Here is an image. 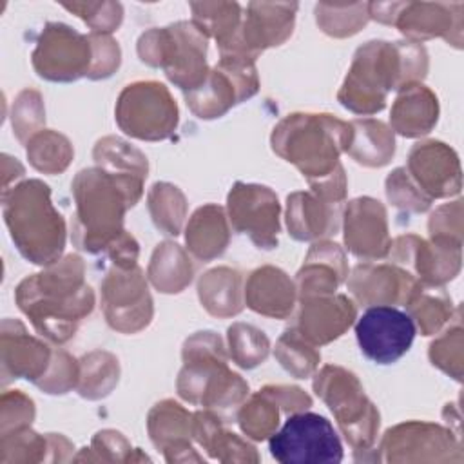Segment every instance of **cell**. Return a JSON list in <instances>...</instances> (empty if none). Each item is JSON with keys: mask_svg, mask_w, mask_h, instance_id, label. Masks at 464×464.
Listing matches in <instances>:
<instances>
[{"mask_svg": "<svg viewBox=\"0 0 464 464\" xmlns=\"http://www.w3.org/2000/svg\"><path fill=\"white\" fill-rule=\"evenodd\" d=\"M143 179L85 169L72 181L74 243L92 254L107 250L118 268L136 266L138 243L123 230V212L141 196Z\"/></svg>", "mask_w": 464, "mask_h": 464, "instance_id": "cell-1", "label": "cell"}, {"mask_svg": "<svg viewBox=\"0 0 464 464\" xmlns=\"http://www.w3.org/2000/svg\"><path fill=\"white\" fill-rule=\"evenodd\" d=\"M16 303L42 335L63 343L91 314L94 294L83 281L82 259L67 256L47 272L25 277L16 288Z\"/></svg>", "mask_w": 464, "mask_h": 464, "instance_id": "cell-2", "label": "cell"}, {"mask_svg": "<svg viewBox=\"0 0 464 464\" xmlns=\"http://www.w3.org/2000/svg\"><path fill=\"white\" fill-rule=\"evenodd\" d=\"M426 67V51L415 44L368 42L353 56L339 102L357 114H373L384 109L388 91L415 83Z\"/></svg>", "mask_w": 464, "mask_h": 464, "instance_id": "cell-3", "label": "cell"}, {"mask_svg": "<svg viewBox=\"0 0 464 464\" xmlns=\"http://www.w3.org/2000/svg\"><path fill=\"white\" fill-rule=\"evenodd\" d=\"M352 125L330 114H288L272 134L274 150L292 161L310 185L332 176L339 167V154L348 150Z\"/></svg>", "mask_w": 464, "mask_h": 464, "instance_id": "cell-4", "label": "cell"}, {"mask_svg": "<svg viewBox=\"0 0 464 464\" xmlns=\"http://www.w3.org/2000/svg\"><path fill=\"white\" fill-rule=\"evenodd\" d=\"M49 187L29 179L4 190V218L20 254L34 265H53L63 252L65 223L49 199Z\"/></svg>", "mask_w": 464, "mask_h": 464, "instance_id": "cell-5", "label": "cell"}, {"mask_svg": "<svg viewBox=\"0 0 464 464\" xmlns=\"http://www.w3.org/2000/svg\"><path fill=\"white\" fill-rule=\"evenodd\" d=\"M183 361L178 392L185 401L225 411L246 395L248 384L227 370L221 339L212 332H198L187 339Z\"/></svg>", "mask_w": 464, "mask_h": 464, "instance_id": "cell-6", "label": "cell"}, {"mask_svg": "<svg viewBox=\"0 0 464 464\" xmlns=\"http://www.w3.org/2000/svg\"><path fill=\"white\" fill-rule=\"evenodd\" d=\"M141 62L163 67L165 74L185 92L198 89L208 76L205 54L207 38L196 24L179 22L140 38Z\"/></svg>", "mask_w": 464, "mask_h": 464, "instance_id": "cell-7", "label": "cell"}, {"mask_svg": "<svg viewBox=\"0 0 464 464\" xmlns=\"http://www.w3.org/2000/svg\"><path fill=\"white\" fill-rule=\"evenodd\" d=\"M353 451H368L377 439L379 411L366 399L357 377L339 366H324L314 381Z\"/></svg>", "mask_w": 464, "mask_h": 464, "instance_id": "cell-8", "label": "cell"}, {"mask_svg": "<svg viewBox=\"0 0 464 464\" xmlns=\"http://www.w3.org/2000/svg\"><path fill=\"white\" fill-rule=\"evenodd\" d=\"M270 455L281 464H337L343 446L332 422L319 413L297 411L268 439Z\"/></svg>", "mask_w": 464, "mask_h": 464, "instance_id": "cell-9", "label": "cell"}, {"mask_svg": "<svg viewBox=\"0 0 464 464\" xmlns=\"http://www.w3.org/2000/svg\"><path fill=\"white\" fill-rule=\"evenodd\" d=\"M116 121L138 140H165L178 125V107L167 87L158 82L127 85L116 103Z\"/></svg>", "mask_w": 464, "mask_h": 464, "instance_id": "cell-10", "label": "cell"}, {"mask_svg": "<svg viewBox=\"0 0 464 464\" xmlns=\"http://www.w3.org/2000/svg\"><path fill=\"white\" fill-rule=\"evenodd\" d=\"M94 49L91 36H82L63 24H47L33 53V67L42 78L72 82L91 74Z\"/></svg>", "mask_w": 464, "mask_h": 464, "instance_id": "cell-11", "label": "cell"}, {"mask_svg": "<svg viewBox=\"0 0 464 464\" xmlns=\"http://www.w3.org/2000/svg\"><path fill=\"white\" fill-rule=\"evenodd\" d=\"M459 437L446 428L430 422H404L390 428L381 442L384 462H442L462 460Z\"/></svg>", "mask_w": 464, "mask_h": 464, "instance_id": "cell-12", "label": "cell"}, {"mask_svg": "<svg viewBox=\"0 0 464 464\" xmlns=\"http://www.w3.org/2000/svg\"><path fill=\"white\" fill-rule=\"evenodd\" d=\"M355 337L361 352L377 364H392L401 359L415 337V323L410 314L392 306L375 304L355 323Z\"/></svg>", "mask_w": 464, "mask_h": 464, "instance_id": "cell-13", "label": "cell"}, {"mask_svg": "<svg viewBox=\"0 0 464 464\" xmlns=\"http://www.w3.org/2000/svg\"><path fill=\"white\" fill-rule=\"evenodd\" d=\"M102 303L107 323L125 334L141 330L152 317V299L138 266L111 270L102 283Z\"/></svg>", "mask_w": 464, "mask_h": 464, "instance_id": "cell-14", "label": "cell"}, {"mask_svg": "<svg viewBox=\"0 0 464 464\" xmlns=\"http://www.w3.org/2000/svg\"><path fill=\"white\" fill-rule=\"evenodd\" d=\"M228 214L234 230L248 234L259 248L277 246L279 201L268 187L237 181L228 194Z\"/></svg>", "mask_w": 464, "mask_h": 464, "instance_id": "cell-15", "label": "cell"}, {"mask_svg": "<svg viewBox=\"0 0 464 464\" xmlns=\"http://www.w3.org/2000/svg\"><path fill=\"white\" fill-rule=\"evenodd\" d=\"M353 297L364 306L408 304L422 288L413 276L390 265H357L348 279Z\"/></svg>", "mask_w": 464, "mask_h": 464, "instance_id": "cell-16", "label": "cell"}, {"mask_svg": "<svg viewBox=\"0 0 464 464\" xmlns=\"http://www.w3.org/2000/svg\"><path fill=\"white\" fill-rule=\"evenodd\" d=\"M408 169L419 190L433 199L457 194L460 190V169L455 152L440 141L419 143L411 149Z\"/></svg>", "mask_w": 464, "mask_h": 464, "instance_id": "cell-17", "label": "cell"}, {"mask_svg": "<svg viewBox=\"0 0 464 464\" xmlns=\"http://www.w3.org/2000/svg\"><path fill=\"white\" fill-rule=\"evenodd\" d=\"M344 243L348 250L364 259H377L388 254L390 239L384 207L372 198L350 201L344 214Z\"/></svg>", "mask_w": 464, "mask_h": 464, "instance_id": "cell-18", "label": "cell"}, {"mask_svg": "<svg viewBox=\"0 0 464 464\" xmlns=\"http://www.w3.org/2000/svg\"><path fill=\"white\" fill-rule=\"evenodd\" d=\"M295 330L308 343L324 344L339 337L355 319V306L344 295H317L301 299Z\"/></svg>", "mask_w": 464, "mask_h": 464, "instance_id": "cell-19", "label": "cell"}, {"mask_svg": "<svg viewBox=\"0 0 464 464\" xmlns=\"http://www.w3.org/2000/svg\"><path fill=\"white\" fill-rule=\"evenodd\" d=\"M192 415L174 401L158 402L149 413V435L167 462L198 460L203 457L190 448Z\"/></svg>", "mask_w": 464, "mask_h": 464, "instance_id": "cell-20", "label": "cell"}, {"mask_svg": "<svg viewBox=\"0 0 464 464\" xmlns=\"http://www.w3.org/2000/svg\"><path fill=\"white\" fill-rule=\"evenodd\" d=\"M286 223L299 241L330 236L339 225V203L319 192H294L286 199Z\"/></svg>", "mask_w": 464, "mask_h": 464, "instance_id": "cell-21", "label": "cell"}, {"mask_svg": "<svg viewBox=\"0 0 464 464\" xmlns=\"http://www.w3.org/2000/svg\"><path fill=\"white\" fill-rule=\"evenodd\" d=\"M13 324L14 332H9L5 324L2 330L4 372L9 370L14 377H25L38 384L53 362L51 352L44 343L29 337L18 321Z\"/></svg>", "mask_w": 464, "mask_h": 464, "instance_id": "cell-22", "label": "cell"}, {"mask_svg": "<svg viewBox=\"0 0 464 464\" xmlns=\"http://www.w3.org/2000/svg\"><path fill=\"white\" fill-rule=\"evenodd\" d=\"M245 295L254 312L285 319L294 308L295 288L283 270L263 266L250 274Z\"/></svg>", "mask_w": 464, "mask_h": 464, "instance_id": "cell-23", "label": "cell"}, {"mask_svg": "<svg viewBox=\"0 0 464 464\" xmlns=\"http://www.w3.org/2000/svg\"><path fill=\"white\" fill-rule=\"evenodd\" d=\"M192 439L216 460L221 462H257L256 448L241 440L236 433L223 430L221 419L208 411L192 415Z\"/></svg>", "mask_w": 464, "mask_h": 464, "instance_id": "cell-24", "label": "cell"}, {"mask_svg": "<svg viewBox=\"0 0 464 464\" xmlns=\"http://www.w3.org/2000/svg\"><path fill=\"white\" fill-rule=\"evenodd\" d=\"M437 114L439 105L433 92L415 82L401 89L392 109V125L399 134L415 138L430 132Z\"/></svg>", "mask_w": 464, "mask_h": 464, "instance_id": "cell-25", "label": "cell"}, {"mask_svg": "<svg viewBox=\"0 0 464 464\" xmlns=\"http://www.w3.org/2000/svg\"><path fill=\"white\" fill-rule=\"evenodd\" d=\"M187 246L198 259H212L223 254L228 243V227L221 207L205 205L194 212L187 225Z\"/></svg>", "mask_w": 464, "mask_h": 464, "instance_id": "cell-26", "label": "cell"}, {"mask_svg": "<svg viewBox=\"0 0 464 464\" xmlns=\"http://www.w3.org/2000/svg\"><path fill=\"white\" fill-rule=\"evenodd\" d=\"M352 125V141L348 154L361 165L382 167L390 161L395 150L393 134L382 121L355 120Z\"/></svg>", "mask_w": 464, "mask_h": 464, "instance_id": "cell-27", "label": "cell"}, {"mask_svg": "<svg viewBox=\"0 0 464 464\" xmlns=\"http://www.w3.org/2000/svg\"><path fill=\"white\" fill-rule=\"evenodd\" d=\"M241 276L232 268H214L208 270L199 279V299L201 304L212 314L219 317L237 314L241 304Z\"/></svg>", "mask_w": 464, "mask_h": 464, "instance_id": "cell-28", "label": "cell"}, {"mask_svg": "<svg viewBox=\"0 0 464 464\" xmlns=\"http://www.w3.org/2000/svg\"><path fill=\"white\" fill-rule=\"evenodd\" d=\"M149 277L161 292H181L192 279V266L183 250L176 243L167 241L154 250Z\"/></svg>", "mask_w": 464, "mask_h": 464, "instance_id": "cell-29", "label": "cell"}, {"mask_svg": "<svg viewBox=\"0 0 464 464\" xmlns=\"http://www.w3.org/2000/svg\"><path fill=\"white\" fill-rule=\"evenodd\" d=\"M94 160L107 172L140 179L147 178V158L120 138L109 136L100 140L94 147Z\"/></svg>", "mask_w": 464, "mask_h": 464, "instance_id": "cell-30", "label": "cell"}, {"mask_svg": "<svg viewBox=\"0 0 464 464\" xmlns=\"http://www.w3.org/2000/svg\"><path fill=\"white\" fill-rule=\"evenodd\" d=\"M274 397L263 388L241 408L237 420L243 433L254 440L270 439L279 424V410Z\"/></svg>", "mask_w": 464, "mask_h": 464, "instance_id": "cell-31", "label": "cell"}, {"mask_svg": "<svg viewBox=\"0 0 464 464\" xmlns=\"http://www.w3.org/2000/svg\"><path fill=\"white\" fill-rule=\"evenodd\" d=\"M27 158L40 172L56 174L65 170L72 158V149L67 138L58 132L40 130L27 143Z\"/></svg>", "mask_w": 464, "mask_h": 464, "instance_id": "cell-32", "label": "cell"}, {"mask_svg": "<svg viewBox=\"0 0 464 464\" xmlns=\"http://www.w3.org/2000/svg\"><path fill=\"white\" fill-rule=\"evenodd\" d=\"M83 373L80 375L78 393L87 399L105 397L118 382V361L105 352H92L82 359Z\"/></svg>", "mask_w": 464, "mask_h": 464, "instance_id": "cell-33", "label": "cell"}, {"mask_svg": "<svg viewBox=\"0 0 464 464\" xmlns=\"http://www.w3.org/2000/svg\"><path fill=\"white\" fill-rule=\"evenodd\" d=\"M149 210L158 228L165 234H179L185 218V198L169 183H156L149 192Z\"/></svg>", "mask_w": 464, "mask_h": 464, "instance_id": "cell-34", "label": "cell"}, {"mask_svg": "<svg viewBox=\"0 0 464 464\" xmlns=\"http://www.w3.org/2000/svg\"><path fill=\"white\" fill-rule=\"evenodd\" d=\"M276 355L281 361L283 368L294 373L297 379H304L306 375H310L319 362V353L295 330H286L279 337Z\"/></svg>", "mask_w": 464, "mask_h": 464, "instance_id": "cell-35", "label": "cell"}, {"mask_svg": "<svg viewBox=\"0 0 464 464\" xmlns=\"http://www.w3.org/2000/svg\"><path fill=\"white\" fill-rule=\"evenodd\" d=\"M228 343L232 359L241 368H254L266 359L268 339L263 332L250 324H234L228 328Z\"/></svg>", "mask_w": 464, "mask_h": 464, "instance_id": "cell-36", "label": "cell"}, {"mask_svg": "<svg viewBox=\"0 0 464 464\" xmlns=\"http://www.w3.org/2000/svg\"><path fill=\"white\" fill-rule=\"evenodd\" d=\"M406 306L410 310V317L424 335L435 334L451 315V299L444 294H424L422 288Z\"/></svg>", "mask_w": 464, "mask_h": 464, "instance_id": "cell-37", "label": "cell"}, {"mask_svg": "<svg viewBox=\"0 0 464 464\" xmlns=\"http://www.w3.org/2000/svg\"><path fill=\"white\" fill-rule=\"evenodd\" d=\"M49 444L47 437H42L27 428L13 430V433L2 435V462H38L45 460Z\"/></svg>", "mask_w": 464, "mask_h": 464, "instance_id": "cell-38", "label": "cell"}, {"mask_svg": "<svg viewBox=\"0 0 464 464\" xmlns=\"http://www.w3.org/2000/svg\"><path fill=\"white\" fill-rule=\"evenodd\" d=\"M386 194L388 199L402 208H410L413 212H424L431 199L426 198L417 185L406 176V169H395L386 179Z\"/></svg>", "mask_w": 464, "mask_h": 464, "instance_id": "cell-39", "label": "cell"}, {"mask_svg": "<svg viewBox=\"0 0 464 464\" xmlns=\"http://www.w3.org/2000/svg\"><path fill=\"white\" fill-rule=\"evenodd\" d=\"M462 330L460 326L448 330L444 337L435 341L430 348V359L435 366L444 370L460 381V361H462Z\"/></svg>", "mask_w": 464, "mask_h": 464, "instance_id": "cell-40", "label": "cell"}, {"mask_svg": "<svg viewBox=\"0 0 464 464\" xmlns=\"http://www.w3.org/2000/svg\"><path fill=\"white\" fill-rule=\"evenodd\" d=\"M87 450L92 451V455L82 457L87 460H132L130 444L125 440L121 433L112 430L96 433L92 439V448Z\"/></svg>", "mask_w": 464, "mask_h": 464, "instance_id": "cell-41", "label": "cell"}, {"mask_svg": "<svg viewBox=\"0 0 464 464\" xmlns=\"http://www.w3.org/2000/svg\"><path fill=\"white\" fill-rule=\"evenodd\" d=\"M7 395L11 397L14 408H11V402L2 399V433L27 428L34 419V406L31 399L20 392H7Z\"/></svg>", "mask_w": 464, "mask_h": 464, "instance_id": "cell-42", "label": "cell"}, {"mask_svg": "<svg viewBox=\"0 0 464 464\" xmlns=\"http://www.w3.org/2000/svg\"><path fill=\"white\" fill-rule=\"evenodd\" d=\"M265 390L286 411H301L312 404L310 397L303 390L294 386H266Z\"/></svg>", "mask_w": 464, "mask_h": 464, "instance_id": "cell-43", "label": "cell"}]
</instances>
